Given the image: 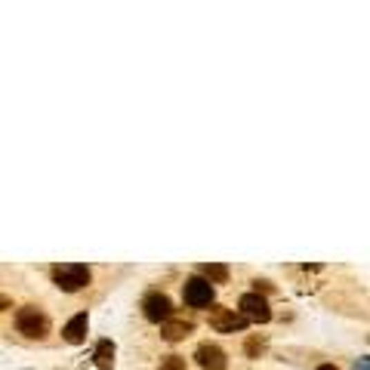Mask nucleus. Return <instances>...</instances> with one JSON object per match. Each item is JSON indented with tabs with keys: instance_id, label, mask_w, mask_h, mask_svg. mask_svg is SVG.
I'll return each instance as SVG.
<instances>
[{
	"instance_id": "nucleus-1",
	"label": "nucleus",
	"mask_w": 370,
	"mask_h": 370,
	"mask_svg": "<svg viewBox=\"0 0 370 370\" xmlns=\"http://www.w3.org/2000/svg\"><path fill=\"white\" fill-rule=\"evenodd\" d=\"M52 281H56L59 290L75 293V290H81L90 284V269L81 266V262H62V266L52 269Z\"/></svg>"
},
{
	"instance_id": "nucleus-2",
	"label": "nucleus",
	"mask_w": 370,
	"mask_h": 370,
	"mask_svg": "<svg viewBox=\"0 0 370 370\" xmlns=\"http://www.w3.org/2000/svg\"><path fill=\"white\" fill-rule=\"evenodd\" d=\"M16 330L25 333L28 340H43L46 330H50V321L37 306H22L16 312Z\"/></svg>"
},
{
	"instance_id": "nucleus-3",
	"label": "nucleus",
	"mask_w": 370,
	"mask_h": 370,
	"mask_svg": "<svg viewBox=\"0 0 370 370\" xmlns=\"http://www.w3.org/2000/svg\"><path fill=\"white\" fill-rule=\"evenodd\" d=\"M182 300H185V306H191V309L210 306V302H213V281H207L204 275L188 278L182 287Z\"/></svg>"
},
{
	"instance_id": "nucleus-4",
	"label": "nucleus",
	"mask_w": 370,
	"mask_h": 370,
	"mask_svg": "<svg viewBox=\"0 0 370 370\" xmlns=\"http://www.w3.org/2000/svg\"><path fill=\"white\" fill-rule=\"evenodd\" d=\"M210 327H213L216 333H241V330L247 327V318H244L241 312H235V309L216 306L213 312H210Z\"/></svg>"
},
{
	"instance_id": "nucleus-5",
	"label": "nucleus",
	"mask_w": 370,
	"mask_h": 370,
	"mask_svg": "<svg viewBox=\"0 0 370 370\" xmlns=\"http://www.w3.org/2000/svg\"><path fill=\"white\" fill-rule=\"evenodd\" d=\"M237 309H241L244 318L256 321V324H266L269 318H272V309H269L266 296H260V293H244L241 300H237Z\"/></svg>"
},
{
	"instance_id": "nucleus-6",
	"label": "nucleus",
	"mask_w": 370,
	"mask_h": 370,
	"mask_svg": "<svg viewBox=\"0 0 370 370\" xmlns=\"http://www.w3.org/2000/svg\"><path fill=\"white\" fill-rule=\"evenodd\" d=\"M142 312L148 321L155 324H167L170 321V312H173V302H170L167 293H148L142 300Z\"/></svg>"
},
{
	"instance_id": "nucleus-7",
	"label": "nucleus",
	"mask_w": 370,
	"mask_h": 370,
	"mask_svg": "<svg viewBox=\"0 0 370 370\" xmlns=\"http://www.w3.org/2000/svg\"><path fill=\"white\" fill-rule=\"evenodd\" d=\"M197 364H201V370H226V352H222L220 346H213V342H204V346H197L195 352Z\"/></svg>"
},
{
	"instance_id": "nucleus-8",
	"label": "nucleus",
	"mask_w": 370,
	"mask_h": 370,
	"mask_svg": "<svg viewBox=\"0 0 370 370\" xmlns=\"http://www.w3.org/2000/svg\"><path fill=\"white\" fill-rule=\"evenodd\" d=\"M62 336H65V342H71V346H77V342L87 340V312L75 315V318L65 324V327H62Z\"/></svg>"
},
{
	"instance_id": "nucleus-9",
	"label": "nucleus",
	"mask_w": 370,
	"mask_h": 370,
	"mask_svg": "<svg viewBox=\"0 0 370 370\" xmlns=\"http://www.w3.org/2000/svg\"><path fill=\"white\" fill-rule=\"evenodd\" d=\"M191 330H195V324H191V321H182V318L161 324V336H164L167 342H179V340H185V336H188Z\"/></svg>"
},
{
	"instance_id": "nucleus-10",
	"label": "nucleus",
	"mask_w": 370,
	"mask_h": 370,
	"mask_svg": "<svg viewBox=\"0 0 370 370\" xmlns=\"http://www.w3.org/2000/svg\"><path fill=\"white\" fill-rule=\"evenodd\" d=\"M92 361H96L99 370H111V364H115V342H111V340H99L96 352H92Z\"/></svg>"
},
{
	"instance_id": "nucleus-11",
	"label": "nucleus",
	"mask_w": 370,
	"mask_h": 370,
	"mask_svg": "<svg viewBox=\"0 0 370 370\" xmlns=\"http://www.w3.org/2000/svg\"><path fill=\"white\" fill-rule=\"evenodd\" d=\"M201 275L207 278V281L222 284V281L228 278V269H226V266H220V262H207V266H201Z\"/></svg>"
},
{
	"instance_id": "nucleus-12",
	"label": "nucleus",
	"mask_w": 370,
	"mask_h": 370,
	"mask_svg": "<svg viewBox=\"0 0 370 370\" xmlns=\"http://www.w3.org/2000/svg\"><path fill=\"white\" fill-rule=\"evenodd\" d=\"M262 352H266V340H260V336H250V340H247V355H250V358H260Z\"/></svg>"
},
{
	"instance_id": "nucleus-13",
	"label": "nucleus",
	"mask_w": 370,
	"mask_h": 370,
	"mask_svg": "<svg viewBox=\"0 0 370 370\" xmlns=\"http://www.w3.org/2000/svg\"><path fill=\"white\" fill-rule=\"evenodd\" d=\"M161 370H185V361L179 355H167V358L161 361Z\"/></svg>"
},
{
	"instance_id": "nucleus-14",
	"label": "nucleus",
	"mask_w": 370,
	"mask_h": 370,
	"mask_svg": "<svg viewBox=\"0 0 370 370\" xmlns=\"http://www.w3.org/2000/svg\"><path fill=\"white\" fill-rule=\"evenodd\" d=\"M355 370H370V364H367V361H358V364H355Z\"/></svg>"
},
{
	"instance_id": "nucleus-15",
	"label": "nucleus",
	"mask_w": 370,
	"mask_h": 370,
	"mask_svg": "<svg viewBox=\"0 0 370 370\" xmlns=\"http://www.w3.org/2000/svg\"><path fill=\"white\" fill-rule=\"evenodd\" d=\"M318 370H340V367H333V364H321Z\"/></svg>"
}]
</instances>
